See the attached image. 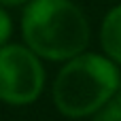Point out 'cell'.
<instances>
[{
    "label": "cell",
    "mask_w": 121,
    "mask_h": 121,
    "mask_svg": "<svg viewBox=\"0 0 121 121\" xmlns=\"http://www.w3.org/2000/svg\"><path fill=\"white\" fill-rule=\"evenodd\" d=\"M21 43L43 62L62 64L83 51L91 40V26L74 0H28L19 17Z\"/></svg>",
    "instance_id": "6da1fadb"
},
{
    "label": "cell",
    "mask_w": 121,
    "mask_h": 121,
    "mask_svg": "<svg viewBox=\"0 0 121 121\" xmlns=\"http://www.w3.org/2000/svg\"><path fill=\"white\" fill-rule=\"evenodd\" d=\"M121 70L104 53L83 51L57 70L51 85V100L60 115L68 119L94 117L117 91Z\"/></svg>",
    "instance_id": "7a4b0ae2"
},
{
    "label": "cell",
    "mask_w": 121,
    "mask_h": 121,
    "mask_svg": "<svg viewBox=\"0 0 121 121\" xmlns=\"http://www.w3.org/2000/svg\"><path fill=\"white\" fill-rule=\"evenodd\" d=\"M47 85L43 60L23 43L0 47V102L9 106L34 104Z\"/></svg>",
    "instance_id": "3957f363"
},
{
    "label": "cell",
    "mask_w": 121,
    "mask_h": 121,
    "mask_svg": "<svg viewBox=\"0 0 121 121\" xmlns=\"http://www.w3.org/2000/svg\"><path fill=\"white\" fill-rule=\"evenodd\" d=\"M98 38L102 53L121 68V2H117L104 13Z\"/></svg>",
    "instance_id": "277c9868"
},
{
    "label": "cell",
    "mask_w": 121,
    "mask_h": 121,
    "mask_svg": "<svg viewBox=\"0 0 121 121\" xmlns=\"http://www.w3.org/2000/svg\"><path fill=\"white\" fill-rule=\"evenodd\" d=\"M94 121H121V81L117 91L111 96V100L91 117Z\"/></svg>",
    "instance_id": "5b68a950"
},
{
    "label": "cell",
    "mask_w": 121,
    "mask_h": 121,
    "mask_svg": "<svg viewBox=\"0 0 121 121\" xmlns=\"http://www.w3.org/2000/svg\"><path fill=\"white\" fill-rule=\"evenodd\" d=\"M13 30H15V23H13V17H11L9 9L0 6V47L6 45V43H11Z\"/></svg>",
    "instance_id": "8992f818"
},
{
    "label": "cell",
    "mask_w": 121,
    "mask_h": 121,
    "mask_svg": "<svg viewBox=\"0 0 121 121\" xmlns=\"http://www.w3.org/2000/svg\"><path fill=\"white\" fill-rule=\"evenodd\" d=\"M28 0H0V6L4 9H21Z\"/></svg>",
    "instance_id": "52a82bcc"
},
{
    "label": "cell",
    "mask_w": 121,
    "mask_h": 121,
    "mask_svg": "<svg viewBox=\"0 0 121 121\" xmlns=\"http://www.w3.org/2000/svg\"><path fill=\"white\" fill-rule=\"evenodd\" d=\"M115 2H121V0H115Z\"/></svg>",
    "instance_id": "ba28073f"
}]
</instances>
